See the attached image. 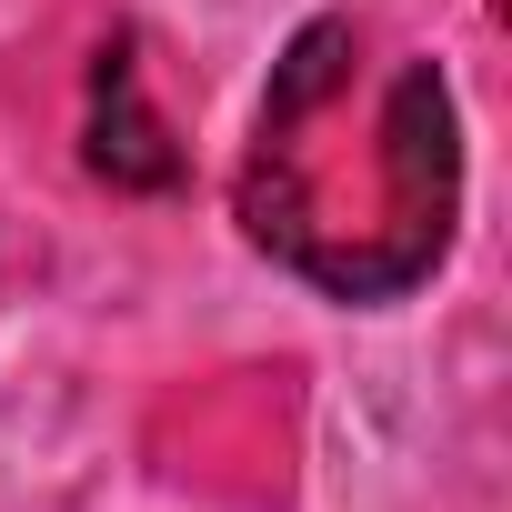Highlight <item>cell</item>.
<instances>
[{"label": "cell", "mask_w": 512, "mask_h": 512, "mask_svg": "<svg viewBox=\"0 0 512 512\" xmlns=\"http://www.w3.org/2000/svg\"><path fill=\"white\" fill-rule=\"evenodd\" d=\"M91 171L121 181V191H171L181 181V151H171V131L141 101L131 41H101V71H91Z\"/></svg>", "instance_id": "1"}]
</instances>
